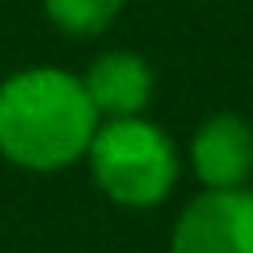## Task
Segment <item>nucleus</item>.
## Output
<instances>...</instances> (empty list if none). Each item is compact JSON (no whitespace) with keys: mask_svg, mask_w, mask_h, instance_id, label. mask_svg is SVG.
I'll use <instances>...</instances> for the list:
<instances>
[{"mask_svg":"<svg viewBox=\"0 0 253 253\" xmlns=\"http://www.w3.org/2000/svg\"><path fill=\"white\" fill-rule=\"evenodd\" d=\"M170 253H253V190L198 194L174 225Z\"/></svg>","mask_w":253,"mask_h":253,"instance_id":"nucleus-3","label":"nucleus"},{"mask_svg":"<svg viewBox=\"0 0 253 253\" xmlns=\"http://www.w3.org/2000/svg\"><path fill=\"white\" fill-rule=\"evenodd\" d=\"M194 174L210 190H233L253 174V130L237 115H213L190 142Z\"/></svg>","mask_w":253,"mask_h":253,"instance_id":"nucleus-4","label":"nucleus"},{"mask_svg":"<svg viewBox=\"0 0 253 253\" xmlns=\"http://www.w3.org/2000/svg\"><path fill=\"white\" fill-rule=\"evenodd\" d=\"M99 126L83 79L59 67H28L0 83V154L24 170H63L87 154Z\"/></svg>","mask_w":253,"mask_h":253,"instance_id":"nucleus-1","label":"nucleus"},{"mask_svg":"<svg viewBox=\"0 0 253 253\" xmlns=\"http://www.w3.org/2000/svg\"><path fill=\"white\" fill-rule=\"evenodd\" d=\"M150 67L142 55L134 51H107L91 63V71L83 75V91L91 99V107L107 119H130L146 107L150 99Z\"/></svg>","mask_w":253,"mask_h":253,"instance_id":"nucleus-5","label":"nucleus"},{"mask_svg":"<svg viewBox=\"0 0 253 253\" xmlns=\"http://www.w3.org/2000/svg\"><path fill=\"white\" fill-rule=\"evenodd\" d=\"M249 178H253V174H249Z\"/></svg>","mask_w":253,"mask_h":253,"instance_id":"nucleus-7","label":"nucleus"},{"mask_svg":"<svg viewBox=\"0 0 253 253\" xmlns=\"http://www.w3.org/2000/svg\"><path fill=\"white\" fill-rule=\"evenodd\" d=\"M123 0H43V12L51 24H59L67 36H95L119 16Z\"/></svg>","mask_w":253,"mask_h":253,"instance_id":"nucleus-6","label":"nucleus"},{"mask_svg":"<svg viewBox=\"0 0 253 253\" xmlns=\"http://www.w3.org/2000/svg\"><path fill=\"white\" fill-rule=\"evenodd\" d=\"M87 158L99 190L123 206H154L178 178L174 142L138 115L107 119L103 126H95Z\"/></svg>","mask_w":253,"mask_h":253,"instance_id":"nucleus-2","label":"nucleus"}]
</instances>
